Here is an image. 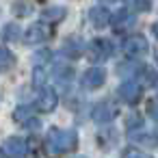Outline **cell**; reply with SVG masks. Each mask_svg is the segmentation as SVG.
Returning <instances> with one entry per match:
<instances>
[{
    "instance_id": "cell-1",
    "label": "cell",
    "mask_w": 158,
    "mask_h": 158,
    "mask_svg": "<svg viewBox=\"0 0 158 158\" xmlns=\"http://www.w3.org/2000/svg\"><path fill=\"white\" fill-rule=\"evenodd\" d=\"M76 147H78V134L74 130H65V128H52L44 141V152L50 158L69 154Z\"/></svg>"
},
{
    "instance_id": "cell-2",
    "label": "cell",
    "mask_w": 158,
    "mask_h": 158,
    "mask_svg": "<svg viewBox=\"0 0 158 158\" xmlns=\"http://www.w3.org/2000/svg\"><path fill=\"white\" fill-rule=\"evenodd\" d=\"M52 37V31L46 22H35L31 24L24 33H22V41L28 44V46H37V44H44Z\"/></svg>"
},
{
    "instance_id": "cell-3",
    "label": "cell",
    "mask_w": 158,
    "mask_h": 158,
    "mask_svg": "<svg viewBox=\"0 0 158 158\" xmlns=\"http://www.w3.org/2000/svg\"><path fill=\"white\" fill-rule=\"evenodd\" d=\"M115 117H117V104L113 100H100L91 110V119L95 123H110Z\"/></svg>"
},
{
    "instance_id": "cell-4",
    "label": "cell",
    "mask_w": 158,
    "mask_h": 158,
    "mask_svg": "<svg viewBox=\"0 0 158 158\" xmlns=\"http://www.w3.org/2000/svg\"><path fill=\"white\" fill-rule=\"evenodd\" d=\"M147 39L143 37V35H130V37H126V41H123V52L130 56V59H143L145 54H147Z\"/></svg>"
},
{
    "instance_id": "cell-5",
    "label": "cell",
    "mask_w": 158,
    "mask_h": 158,
    "mask_svg": "<svg viewBox=\"0 0 158 158\" xmlns=\"http://www.w3.org/2000/svg\"><path fill=\"white\" fill-rule=\"evenodd\" d=\"M0 152L7 158H24L26 156V141L22 136H9V139H5V145Z\"/></svg>"
},
{
    "instance_id": "cell-6",
    "label": "cell",
    "mask_w": 158,
    "mask_h": 158,
    "mask_svg": "<svg viewBox=\"0 0 158 158\" xmlns=\"http://www.w3.org/2000/svg\"><path fill=\"white\" fill-rule=\"evenodd\" d=\"M35 108L39 113H52L56 108V93L48 87H41L37 98H35Z\"/></svg>"
},
{
    "instance_id": "cell-7",
    "label": "cell",
    "mask_w": 158,
    "mask_h": 158,
    "mask_svg": "<svg viewBox=\"0 0 158 158\" xmlns=\"http://www.w3.org/2000/svg\"><path fill=\"white\" fill-rule=\"evenodd\" d=\"M119 95L126 104H136L141 100V85L132 78H126L121 85H119Z\"/></svg>"
},
{
    "instance_id": "cell-8",
    "label": "cell",
    "mask_w": 158,
    "mask_h": 158,
    "mask_svg": "<svg viewBox=\"0 0 158 158\" xmlns=\"http://www.w3.org/2000/svg\"><path fill=\"white\" fill-rule=\"evenodd\" d=\"M113 52L115 50H113V44L108 39H93L91 46H89V54L95 61H106V59L113 56Z\"/></svg>"
},
{
    "instance_id": "cell-9",
    "label": "cell",
    "mask_w": 158,
    "mask_h": 158,
    "mask_svg": "<svg viewBox=\"0 0 158 158\" xmlns=\"http://www.w3.org/2000/svg\"><path fill=\"white\" fill-rule=\"evenodd\" d=\"M72 82H74L72 67L69 65H56V69H54V87H56V91H61V93L67 91Z\"/></svg>"
},
{
    "instance_id": "cell-10",
    "label": "cell",
    "mask_w": 158,
    "mask_h": 158,
    "mask_svg": "<svg viewBox=\"0 0 158 158\" xmlns=\"http://www.w3.org/2000/svg\"><path fill=\"white\" fill-rule=\"evenodd\" d=\"M104 80H106V72L102 67H89L87 74H85V78H82V85L87 89L95 91V89H100L104 85Z\"/></svg>"
},
{
    "instance_id": "cell-11",
    "label": "cell",
    "mask_w": 158,
    "mask_h": 158,
    "mask_svg": "<svg viewBox=\"0 0 158 158\" xmlns=\"http://www.w3.org/2000/svg\"><path fill=\"white\" fill-rule=\"evenodd\" d=\"M89 22H91L95 28L108 26V22H110V11H108V7H106V5H95V7L89 11Z\"/></svg>"
},
{
    "instance_id": "cell-12",
    "label": "cell",
    "mask_w": 158,
    "mask_h": 158,
    "mask_svg": "<svg viewBox=\"0 0 158 158\" xmlns=\"http://www.w3.org/2000/svg\"><path fill=\"white\" fill-rule=\"evenodd\" d=\"M41 15H44V20H50V22H61L63 18H65V7H46L44 11H41Z\"/></svg>"
},
{
    "instance_id": "cell-13",
    "label": "cell",
    "mask_w": 158,
    "mask_h": 158,
    "mask_svg": "<svg viewBox=\"0 0 158 158\" xmlns=\"http://www.w3.org/2000/svg\"><path fill=\"white\" fill-rule=\"evenodd\" d=\"M15 65V56L9 48H0V72H7Z\"/></svg>"
},
{
    "instance_id": "cell-14",
    "label": "cell",
    "mask_w": 158,
    "mask_h": 158,
    "mask_svg": "<svg viewBox=\"0 0 158 158\" xmlns=\"http://www.w3.org/2000/svg\"><path fill=\"white\" fill-rule=\"evenodd\" d=\"M121 158H147V156L141 149H136V147H126L123 154H121Z\"/></svg>"
},
{
    "instance_id": "cell-15",
    "label": "cell",
    "mask_w": 158,
    "mask_h": 158,
    "mask_svg": "<svg viewBox=\"0 0 158 158\" xmlns=\"http://www.w3.org/2000/svg\"><path fill=\"white\" fill-rule=\"evenodd\" d=\"M5 31H7V35H2V37H7V39H18V35H15V33H18V28H15L13 24H9Z\"/></svg>"
},
{
    "instance_id": "cell-16",
    "label": "cell",
    "mask_w": 158,
    "mask_h": 158,
    "mask_svg": "<svg viewBox=\"0 0 158 158\" xmlns=\"http://www.w3.org/2000/svg\"><path fill=\"white\" fill-rule=\"evenodd\" d=\"M33 9V5H13V11H22V13H26V11H31Z\"/></svg>"
},
{
    "instance_id": "cell-17",
    "label": "cell",
    "mask_w": 158,
    "mask_h": 158,
    "mask_svg": "<svg viewBox=\"0 0 158 158\" xmlns=\"http://www.w3.org/2000/svg\"><path fill=\"white\" fill-rule=\"evenodd\" d=\"M0 158H5V156H2V152H0Z\"/></svg>"
},
{
    "instance_id": "cell-18",
    "label": "cell",
    "mask_w": 158,
    "mask_h": 158,
    "mask_svg": "<svg viewBox=\"0 0 158 158\" xmlns=\"http://www.w3.org/2000/svg\"><path fill=\"white\" fill-rule=\"evenodd\" d=\"M80 158H82V156H80Z\"/></svg>"
}]
</instances>
